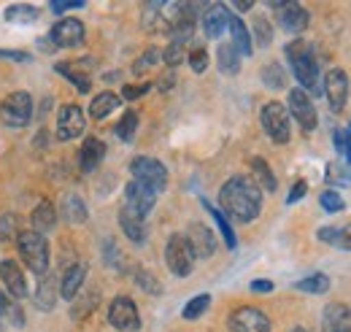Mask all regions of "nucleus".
Segmentation results:
<instances>
[{
  "mask_svg": "<svg viewBox=\"0 0 351 332\" xmlns=\"http://www.w3.org/2000/svg\"><path fill=\"white\" fill-rule=\"evenodd\" d=\"M219 211L232 216L235 222H254L263 211V192L254 178L249 176H232L219 192Z\"/></svg>",
  "mask_w": 351,
  "mask_h": 332,
  "instance_id": "f257e3e1",
  "label": "nucleus"
},
{
  "mask_svg": "<svg viewBox=\"0 0 351 332\" xmlns=\"http://www.w3.org/2000/svg\"><path fill=\"white\" fill-rule=\"evenodd\" d=\"M203 206H206V211L214 216V222H217V227H219V233H221V238H224V244H227V249H235V233H232V227H230V222H227V216L221 213L219 208H214L208 200H203Z\"/></svg>",
  "mask_w": 351,
  "mask_h": 332,
  "instance_id": "cd10ccee",
  "label": "nucleus"
},
{
  "mask_svg": "<svg viewBox=\"0 0 351 332\" xmlns=\"http://www.w3.org/2000/svg\"><path fill=\"white\" fill-rule=\"evenodd\" d=\"M235 8H238V11H249V8H252V3H235Z\"/></svg>",
  "mask_w": 351,
  "mask_h": 332,
  "instance_id": "6e6d98bb",
  "label": "nucleus"
},
{
  "mask_svg": "<svg viewBox=\"0 0 351 332\" xmlns=\"http://www.w3.org/2000/svg\"><path fill=\"white\" fill-rule=\"evenodd\" d=\"M186 241H189L195 257L208 259V257L217 254V238H214V233H211L206 224H192L189 233H186Z\"/></svg>",
  "mask_w": 351,
  "mask_h": 332,
  "instance_id": "dca6fc26",
  "label": "nucleus"
},
{
  "mask_svg": "<svg viewBox=\"0 0 351 332\" xmlns=\"http://www.w3.org/2000/svg\"><path fill=\"white\" fill-rule=\"evenodd\" d=\"M292 332H306V330H303V327H295V330H292Z\"/></svg>",
  "mask_w": 351,
  "mask_h": 332,
  "instance_id": "4d7b16f0",
  "label": "nucleus"
},
{
  "mask_svg": "<svg viewBox=\"0 0 351 332\" xmlns=\"http://www.w3.org/2000/svg\"><path fill=\"white\" fill-rule=\"evenodd\" d=\"M138 284H141L146 292H152V294H160V292H162V287L154 281V276H152V273H146V270H141V273H138Z\"/></svg>",
  "mask_w": 351,
  "mask_h": 332,
  "instance_id": "79ce46f5",
  "label": "nucleus"
},
{
  "mask_svg": "<svg viewBox=\"0 0 351 332\" xmlns=\"http://www.w3.org/2000/svg\"><path fill=\"white\" fill-rule=\"evenodd\" d=\"M173 82H176V76H173V73H168V76H162V79H160V89H168V86H173Z\"/></svg>",
  "mask_w": 351,
  "mask_h": 332,
  "instance_id": "864d4df0",
  "label": "nucleus"
},
{
  "mask_svg": "<svg viewBox=\"0 0 351 332\" xmlns=\"http://www.w3.org/2000/svg\"><path fill=\"white\" fill-rule=\"evenodd\" d=\"M165 262H168L171 273L178 276V278H186V276L192 273V268H195V254H192V246H189L186 235H181V233L171 235V241H168V246H165Z\"/></svg>",
  "mask_w": 351,
  "mask_h": 332,
  "instance_id": "39448f33",
  "label": "nucleus"
},
{
  "mask_svg": "<svg viewBox=\"0 0 351 332\" xmlns=\"http://www.w3.org/2000/svg\"><path fill=\"white\" fill-rule=\"evenodd\" d=\"M135 127H138V114H135V111H128V114L119 119V125H117V135H119L122 141H132Z\"/></svg>",
  "mask_w": 351,
  "mask_h": 332,
  "instance_id": "c9c22d12",
  "label": "nucleus"
},
{
  "mask_svg": "<svg viewBox=\"0 0 351 332\" xmlns=\"http://www.w3.org/2000/svg\"><path fill=\"white\" fill-rule=\"evenodd\" d=\"M287 57H289V65H292L295 79L300 82V89H303V92H313V95H322L319 62H316L311 46L298 38V41H292L287 46Z\"/></svg>",
  "mask_w": 351,
  "mask_h": 332,
  "instance_id": "f03ea898",
  "label": "nucleus"
},
{
  "mask_svg": "<svg viewBox=\"0 0 351 332\" xmlns=\"http://www.w3.org/2000/svg\"><path fill=\"white\" fill-rule=\"evenodd\" d=\"M108 322H111V327H117L119 332H135L141 327L138 308H135V303H132L130 297L119 294V297L111 303V308H108Z\"/></svg>",
  "mask_w": 351,
  "mask_h": 332,
  "instance_id": "6e6552de",
  "label": "nucleus"
},
{
  "mask_svg": "<svg viewBox=\"0 0 351 332\" xmlns=\"http://www.w3.org/2000/svg\"><path fill=\"white\" fill-rule=\"evenodd\" d=\"M208 305H211V294H197V297H192V300L184 305L181 316H184L186 322H195V319H200V316L208 311Z\"/></svg>",
  "mask_w": 351,
  "mask_h": 332,
  "instance_id": "7c9ffc66",
  "label": "nucleus"
},
{
  "mask_svg": "<svg viewBox=\"0 0 351 332\" xmlns=\"http://www.w3.org/2000/svg\"><path fill=\"white\" fill-rule=\"evenodd\" d=\"M33 117V97L27 92H14L0 106V119L8 127H25Z\"/></svg>",
  "mask_w": 351,
  "mask_h": 332,
  "instance_id": "0eeeda50",
  "label": "nucleus"
},
{
  "mask_svg": "<svg viewBox=\"0 0 351 332\" xmlns=\"http://www.w3.org/2000/svg\"><path fill=\"white\" fill-rule=\"evenodd\" d=\"M60 211H62V216H65L71 224H79V222H84V219H87V206H84V200H82L79 195H73V192L62 198Z\"/></svg>",
  "mask_w": 351,
  "mask_h": 332,
  "instance_id": "b1692460",
  "label": "nucleus"
},
{
  "mask_svg": "<svg viewBox=\"0 0 351 332\" xmlns=\"http://www.w3.org/2000/svg\"><path fill=\"white\" fill-rule=\"evenodd\" d=\"M103 157H106V143L100 138H87L84 146H82V154H79V165L84 173H92L103 163Z\"/></svg>",
  "mask_w": 351,
  "mask_h": 332,
  "instance_id": "aec40b11",
  "label": "nucleus"
},
{
  "mask_svg": "<svg viewBox=\"0 0 351 332\" xmlns=\"http://www.w3.org/2000/svg\"><path fill=\"white\" fill-rule=\"evenodd\" d=\"M324 95H327V100H330V108L338 114V111H343V106H346V97H349V76H346V71H341V68H332L327 76H324Z\"/></svg>",
  "mask_w": 351,
  "mask_h": 332,
  "instance_id": "f8f14e48",
  "label": "nucleus"
},
{
  "mask_svg": "<svg viewBox=\"0 0 351 332\" xmlns=\"http://www.w3.org/2000/svg\"><path fill=\"white\" fill-rule=\"evenodd\" d=\"M257 38H260V46H267V43H270V30H267L265 19H257Z\"/></svg>",
  "mask_w": 351,
  "mask_h": 332,
  "instance_id": "09e8293b",
  "label": "nucleus"
},
{
  "mask_svg": "<svg viewBox=\"0 0 351 332\" xmlns=\"http://www.w3.org/2000/svg\"><path fill=\"white\" fill-rule=\"evenodd\" d=\"M263 82H265V86H270V89H284V84H287V73H284V68H281V65L270 62V65H265L263 68Z\"/></svg>",
  "mask_w": 351,
  "mask_h": 332,
  "instance_id": "72a5a7b5",
  "label": "nucleus"
},
{
  "mask_svg": "<svg viewBox=\"0 0 351 332\" xmlns=\"http://www.w3.org/2000/svg\"><path fill=\"white\" fill-rule=\"evenodd\" d=\"M119 227L125 230V235L130 238L132 244H143L146 241V224H143V219H138L128 208L119 211Z\"/></svg>",
  "mask_w": 351,
  "mask_h": 332,
  "instance_id": "4be33fe9",
  "label": "nucleus"
},
{
  "mask_svg": "<svg viewBox=\"0 0 351 332\" xmlns=\"http://www.w3.org/2000/svg\"><path fill=\"white\" fill-rule=\"evenodd\" d=\"M230 332H270V319L260 308H238L230 316Z\"/></svg>",
  "mask_w": 351,
  "mask_h": 332,
  "instance_id": "9b49d317",
  "label": "nucleus"
},
{
  "mask_svg": "<svg viewBox=\"0 0 351 332\" xmlns=\"http://www.w3.org/2000/svg\"><path fill=\"white\" fill-rule=\"evenodd\" d=\"M84 276H87V268H84V265H73V268L65 270V276H62V287H60V292H62L65 300H73V297L79 294L82 284H84Z\"/></svg>",
  "mask_w": 351,
  "mask_h": 332,
  "instance_id": "5701e85b",
  "label": "nucleus"
},
{
  "mask_svg": "<svg viewBox=\"0 0 351 332\" xmlns=\"http://www.w3.org/2000/svg\"><path fill=\"white\" fill-rule=\"evenodd\" d=\"M322 332H351V311L343 303H330L324 308Z\"/></svg>",
  "mask_w": 351,
  "mask_h": 332,
  "instance_id": "f3484780",
  "label": "nucleus"
},
{
  "mask_svg": "<svg viewBox=\"0 0 351 332\" xmlns=\"http://www.w3.org/2000/svg\"><path fill=\"white\" fill-rule=\"evenodd\" d=\"M270 8L278 11V25L287 33H292V36L303 33L308 27V22H311V14H308L300 3H270Z\"/></svg>",
  "mask_w": 351,
  "mask_h": 332,
  "instance_id": "9d476101",
  "label": "nucleus"
},
{
  "mask_svg": "<svg viewBox=\"0 0 351 332\" xmlns=\"http://www.w3.org/2000/svg\"><path fill=\"white\" fill-rule=\"evenodd\" d=\"M289 111H292V117L298 119V125L303 127L306 132L316 130V108H313L308 92H303V89H292L289 92Z\"/></svg>",
  "mask_w": 351,
  "mask_h": 332,
  "instance_id": "4468645a",
  "label": "nucleus"
},
{
  "mask_svg": "<svg viewBox=\"0 0 351 332\" xmlns=\"http://www.w3.org/2000/svg\"><path fill=\"white\" fill-rule=\"evenodd\" d=\"M230 11H227V5H221V3H214V5H208L206 8V14H203V33L208 36V38H219L221 33H224V27L230 25Z\"/></svg>",
  "mask_w": 351,
  "mask_h": 332,
  "instance_id": "a211bd4d",
  "label": "nucleus"
},
{
  "mask_svg": "<svg viewBox=\"0 0 351 332\" xmlns=\"http://www.w3.org/2000/svg\"><path fill=\"white\" fill-rule=\"evenodd\" d=\"M322 208L327 213H338V211H343V198L335 189H327V192H322Z\"/></svg>",
  "mask_w": 351,
  "mask_h": 332,
  "instance_id": "e433bc0d",
  "label": "nucleus"
},
{
  "mask_svg": "<svg viewBox=\"0 0 351 332\" xmlns=\"http://www.w3.org/2000/svg\"><path fill=\"white\" fill-rule=\"evenodd\" d=\"M252 292H273V284H270V281H254V284H252Z\"/></svg>",
  "mask_w": 351,
  "mask_h": 332,
  "instance_id": "603ef678",
  "label": "nucleus"
},
{
  "mask_svg": "<svg viewBox=\"0 0 351 332\" xmlns=\"http://www.w3.org/2000/svg\"><path fill=\"white\" fill-rule=\"evenodd\" d=\"M0 57L3 60H16V62H27L30 60L27 51H8V49H0Z\"/></svg>",
  "mask_w": 351,
  "mask_h": 332,
  "instance_id": "de8ad7c7",
  "label": "nucleus"
},
{
  "mask_svg": "<svg viewBox=\"0 0 351 332\" xmlns=\"http://www.w3.org/2000/svg\"><path fill=\"white\" fill-rule=\"evenodd\" d=\"M114 108H119V97H117L114 92H100V95L92 100V106H89V117H92V119H106Z\"/></svg>",
  "mask_w": 351,
  "mask_h": 332,
  "instance_id": "393cba45",
  "label": "nucleus"
},
{
  "mask_svg": "<svg viewBox=\"0 0 351 332\" xmlns=\"http://www.w3.org/2000/svg\"><path fill=\"white\" fill-rule=\"evenodd\" d=\"M295 289L308 292V294H324V292L330 289V278H327L324 273H313V276H308L303 281H298Z\"/></svg>",
  "mask_w": 351,
  "mask_h": 332,
  "instance_id": "473e14b6",
  "label": "nucleus"
},
{
  "mask_svg": "<svg viewBox=\"0 0 351 332\" xmlns=\"http://www.w3.org/2000/svg\"><path fill=\"white\" fill-rule=\"evenodd\" d=\"M217 57H219V71L221 73H227V76H235L238 71H241V54H238V49L232 46V43H221L219 51H217Z\"/></svg>",
  "mask_w": 351,
  "mask_h": 332,
  "instance_id": "a878e982",
  "label": "nucleus"
},
{
  "mask_svg": "<svg viewBox=\"0 0 351 332\" xmlns=\"http://www.w3.org/2000/svg\"><path fill=\"white\" fill-rule=\"evenodd\" d=\"M252 170H254V176H257V187L265 189V192H276V176L270 173V167L265 163L263 157H254L252 160Z\"/></svg>",
  "mask_w": 351,
  "mask_h": 332,
  "instance_id": "c85d7f7f",
  "label": "nucleus"
},
{
  "mask_svg": "<svg viewBox=\"0 0 351 332\" xmlns=\"http://www.w3.org/2000/svg\"><path fill=\"white\" fill-rule=\"evenodd\" d=\"M157 57H160V51H157V49H149V51H146V54H143V57H141V60L135 62V68H132V71H135V73L141 76V73H143L146 68H152V65L157 62Z\"/></svg>",
  "mask_w": 351,
  "mask_h": 332,
  "instance_id": "ea45409f",
  "label": "nucleus"
},
{
  "mask_svg": "<svg viewBox=\"0 0 351 332\" xmlns=\"http://www.w3.org/2000/svg\"><path fill=\"white\" fill-rule=\"evenodd\" d=\"M84 41V25L79 19H60L51 27V43L62 49H73Z\"/></svg>",
  "mask_w": 351,
  "mask_h": 332,
  "instance_id": "2eb2a0df",
  "label": "nucleus"
},
{
  "mask_svg": "<svg viewBox=\"0 0 351 332\" xmlns=\"http://www.w3.org/2000/svg\"><path fill=\"white\" fill-rule=\"evenodd\" d=\"M162 60H165V62H168L171 68H176V65H178L181 60H186V54H184V46H181V43H173V41H171V46H168V49L162 51Z\"/></svg>",
  "mask_w": 351,
  "mask_h": 332,
  "instance_id": "58836bf2",
  "label": "nucleus"
},
{
  "mask_svg": "<svg viewBox=\"0 0 351 332\" xmlns=\"http://www.w3.org/2000/svg\"><path fill=\"white\" fill-rule=\"evenodd\" d=\"M73 8H84V3H82V0H54V3H51V11H54V14L73 11Z\"/></svg>",
  "mask_w": 351,
  "mask_h": 332,
  "instance_id": "c03bdc74",
  "label": "nucleus"
},
{
  "mask_svg": "<svg viewBox=\"0 0 351 332\" xmlns=\"http://www.w3.org/2000/svg\"><path fill=\"white\" fill-rule=\"evenodd\" d=\"M186 60H189V65H192L195 73H203V71L208 68V51H206V49H192Z\"/></svg>",
  "mask_w": 351,
  "mask_h": 332,
  "instance_id": "4c0bfd02",
  "label": "nucleus"
},
{
  "mask_svg": "<svg viewBox=\"0 0 351 332\" xmlns=\"http://www.w3.org/2000/svg\"><path fill=\"white\" fill-rule=\"evenodd\" d=\"M157 203V192H152L149 187L138 184V181H130L125 187V208L135 213L138 219H146L152 213V208Z\"/></svg>",
  "mask_w": 351,
  "mask_h": 332,
  "instance_id": "1a4fd4ad",
  "label": "nucleus"
},
{
  "mask_svg": "<svg viewBox=\"0 0 351 332\" xmlns=\"http://www.w3.org/2000/svg\"><path fill=\"white\" fill-rule=\"evenodd\" d=\"M5 311H8V297L0 292V313H5Z\"/></svg>",
  "mask_w": 351,
  "mask_h": 332,
  "instance_id": "5fc2aeb1",
  "label": "nucleus"
},
{
  "mask_svg": "<svg viewBox=\"0 0 351 332\" xmlns=\"http://www.w3.org/2000/svg\"><path fill=\"white\" fill-rule=\"evenodd\" d=\"M146 89H149V84H143V86H125V97H128V100H132V97H141Z\"/></svg>",
  "mask_w": 351,
  "mask_h": 332,
  "instance_id": "3c124183",
  "label": "nucleus"
},
{
  "mask_svg": "<svg viewBox=\"0 0 351 332\" xmlns=\"http://www.w3.org/2000/svg\"><path fill=\"white\" fill-rule=\"evenodd\" d=\"M260 122L263 130L270 135V141L276 143H287L289 135H292V127H289V111L281 106V103H267L260 114Z\"/></svg>",
  "mask_w": 351,
  "mask_h": 332,
  "instance_id": "423d86ee",
  "label": "nucleus"
},
{
  "mask_svg": "<svg viewBox=\"0 0 351 332\" xmlns=\"http://www.w3.org/2000/svg\"><path fill=\"white\" fill-rule=\"evenodd\" d=\"M57 71H60L62 76H68L73 86H79V92H89V79H87V73L76 71L73 65H57Z\"/></svg>",
  "mask_w": 351,
  "mask_h": 332,
  "instance_id": "f704fd0d",
  "label": "nucleus"
},
{
  "mask_svg": "<svg viewBox=\"0 0 351 332\" xmlns=\"http://www.w3.org/2000/svg\"><path fill=\"white\" fill-rule=\"evenodd\" d=\"M130 173L132 181L149 187L157 195L168 187V167L162 165L160 160H154V157H135L130 163Z\"/></svg>",
  "mask_w": 351,
  "mask_h": 332,
  "instance_id": "20e7f679",
  "label": "nucleus"
},
{
  "mask_svg": "<svg viewBox=\"0 0 351 332\" xmlns=\"http://www.w3.org/2000/svg\"><path fill=\"white\" fill-rule=\"evenodd\" d=\"M14 235H16V216H3L0 219V238L8 241Z\"/></svg>",
  "mask_w": 351,
  "mask_h": 332,
  "instance_id": "a19ab883",
  "label": "nucleus"
},
{
  "mask_svg": "<svg viewBox=\"0 0 351 332\" xmlns=\"http://www.w3.org/2000/svg\"><path fill=\"white\" fill-rule=\"evenodd\" d=\"M332 246H338V249H343V251H351V224L341 227V230L335 233V244H332Z\"/></svg>",
  "mask_w": 351,
  "mask_h": 332,
  "instance_id": "37998d69",
  "label": "nucleus"
},
{
  "mask_svg": "<svg viewBox=\"0 0 351 332\" xmlns=\"http://www.w3.org/2000/svg\"><path fill=\"white\" fill-rule=\"evenodd\" d=\"M84 111L79 106H62L60 108V117H57V135L62 141H71V138H79L84 132Z\"/></svg>",
  "mask_w": 351,
  "mask_h": 332,
  "instance_id": "ddd939ff",
  "label": "nucleus"
},
{
  "mask_svg": "<svg viewBox=\"0 0 351 332\" xmlns=\"http://www.w3.org/2000/svg\"><path fill=\"white\" fill-rule=\"evenodd\" d=\"M54 300H57L54 278H41V287L36 292V305H38L41 311H51V308H54Z\"/></svg>",
  "mask_w": 351,
  "mask_h": 332,
  "instance_id": "2f4dec72",
  "label": "nucleus"
},
{
  "mask_svg": "<svg viewBox=\"0 0 351 332\" xmlns=\"http://www.w3.org/2000/svg\"><path fill=\"white\" fill-rule=\"evenodd\" d=\"M5 19L14 25H33L38 19V11L33 5H8L5 8Z\"/></svg>",
  "mask_w": 351,
  "mask_h": 332,
  "instance_id": "c756f323",
  "label": "nucleus"
},
{
  "mask_svg": "<svg viewBox=\"0 0 351 332\" xmlns=\"http://www.w3.org/2000/svg\"><path fill=\"white\" fill-rule=\"evenodd\" d=\"M0 278H3L5 289L11 292V297H16V300L27 297V281H25V276H22L16 262H11V259L0 262Z\"/></svg>",
  "mask_w": 351,
  "mask_h": 332,
  "instance_id": "6ab92c4d",
  "label": "nucleus"
},
{
  "mask_svg": "<svg viewBox=\"0 0 351 332\" xmlns=\"http://www.w3.org/2000/svg\"><path fill=\"white\" fill-rule=\"evenodd\" d=\"M54 219H57V213H54V206L51 203H41V206L33 211V230L36 233H49L51 227H54Z\"/></svg>",
  "mask_w": 351,
  "mask_h": 332,
  "instance_id": "bb28decb",
  "label": "nucleus"
},
{
  "mask_svg": "<svg viewBox=\"0 0 351 332\" xmlns=\"http://www.w3.org/2000/svg\"><path fill=\"white\" fill-rule=\"evenodd\" d=\"M327 176H330V181H338V184H346V181H351V173L346 170V167H343V170H338L335 165H330Z\"/></svg>",
  "mask_w": 351,
  "mask_h": 332,
  "instance_id": "49530a36",
  "label": "nucleus"
},
{
  "mask_svg": "<svg viewBox=\"0 0 351 332\" xmlns=\"http://www.w3.org/2000/svg\"><path fill=\"white\" fill-rule=\"evenodd\" d=\"M19 254L36 276H44L49 268V246H46V238L41 233H36V230L19 233Z\"/></svg>",
  "mask_w": 351,
  "mask_h": 332,
  "instance_id": "7ed1b4c3",
  "label": "nucleus"
},
{
  "mask_svg": "<svg viewBox=\"0 0 351 332\" xmlns=\"http://www.w3.org/2000/svg\"><path fill=\"white\" fill-rule=\"evenodd\" d=\"M335 233H338L335 227H322V230L316 233V238L324 241V244H335Z\"/></svg>",
  "mask_w": 351,
  "mask_h": 332,
  "instance_id": "8fccbe9b",
  "label": "nucleus"
},
{
  "mask_svg": "<svg viewBox=\"0 0 351 332\" xmlns=\"http://www.w3.org/2000/svg\"><path fill=\"white\" fill-rule=\"evenodd\" d=\"M230 33H232V46L238 49V54H243V57H249L252 51H254V43H252V33H249V27L243 25V19L241 16H230Z\"/></svg>",
  "mask_w": 351,
  "mask_h": 332,
  "instance_id": "412c9836",
  "label": "nucleus"
},
{
  "mask_svg": "<svg viewBox=\"0 0 351 332\" xmlns=\"http://www.w3.org/2000/svg\"><path fill=\"white\" fill-rule=\"evenodd\" d=\"M306 192H308V184H306V181H298V184L292 187V192H289L287 203H289V206H292V203H298L300 198H306Z\"/></svg>",
  "mask_w": 351,
  "mask_h": 332,
  "instance_id": "a18cd8bd",
  "label": "nucleus"
}]
</instances>
